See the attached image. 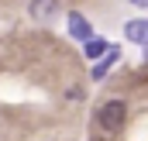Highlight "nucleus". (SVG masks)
Listing matches in <instances>:
<instances>
[{
    "mask_svg": "<svg viewBox=\"0 0 148 141\" xmlns=\"http://www.w3.org/2000/svg\"><path fill=\"white\" fill-rule=\"evenodd\" d=\"M100 55H107V45L100 38H90L86 41V59H100Z\"/></svg>",
    "mask_w": 148,
    "mask_h": 141,
    "instance_id": "obj_6",
    "label": "nucleus"
},
{
    "mask_svg": "<svg viewBox=\"0 0 148 141\" xmlns=\"http://www.w3.org/2000/svg\"><path fill=\"white\" fill-rule=\"evenodd\" d=\"M117 59H121V48H107V55H103V62H100V66L93 69V76L100 79V76H103V72L110 69V66H114V62H117Z\"/></svg>",
    "mask_w": 148,
    "mask_h": 141,
    "instance_id": "obj_5",
    "label": "nucleus"
},
{
    "mask_svg": "<svg viewBox=\"0 0 148 141\" xmlns=\"http://www.w3.org/2000/svg\"><path fill=\"white\" fill-rule=\"evenodd\" d=\"M131 3H134V7H148V0H131Z\"/></svg>",
    "mask_w": 148,
    "mask_h": 141,
    "instance_id": "obj_7",
    "label": "nucleus"
},
{
    "mask_svg": "<svg viewBox=\"0 0 148 141\" xmlns=\"http://www.w3.org/2000/svg\"><path fill=\"white\" fill-rule=\"evenodd\" d=\"M97 117H100V127L103 131H121V124L127 117V107H124V100H107Z\"/></svg>",
    "mask_w": 148,
    "mask_h": 141,
    "instance_id": "obj_1",
    "label": "nucleus"
},
{
    "mask_svg": "<svg viewBox=\"0 0 148 141\" xmlns=\"http://www.w3.org/2000/svg\"><path fill=\"white\" fill-rule=\"evenodd\" d=\"M66 21H69V35H73L76 41H83V45H86V41L93 38V28H90V21H86L83 14L69 10V17H66Z\"/></svg>",
    "mask_w": 148,
    "mask_h": 141,
    "instance_id": "obj_2",
    "label": "nucleus"
},
{
    "mask_svg": "<svg viewBox=\"0 0 148 141\" xmlns=\"http://www.w3.org/2000/svg\"><path fill=\"white\" fill-rule=\"evenodd\" d=\"M124 35L131 38L134 45H148V21H127L124 24Z\"/></svg>",
    "mask_w": 148,
    "mask_h": 141,
    "instance_id": "obj_4",
    "label": "nucleus"
},
{
    "mask_svg": "<svg viewBox=\"0 0 148 141\" xmlns=\"http://www.w3.org/2000/svg\"><path fill=\"white\" fill-rule=\"evenodd\" d=\"M28 10H31V17H35V21L48 24V21L59 14V0H31V7H28Z\"/></svg>",
    "mask_w": 148,
    "mask_h": 141,
    "instance_id": "obj_3",
    "label": "nucleus"
}]
</instances>
